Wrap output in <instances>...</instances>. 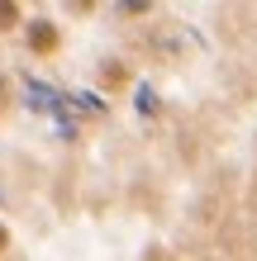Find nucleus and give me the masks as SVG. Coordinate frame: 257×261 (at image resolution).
Wrapping results in <instances>:
<instances>
[{"mask_svg":"<svg viewBox=\"0 0 257 261\" xmlns=\"http://www.w3.org/2000/svg\"><path fill=\"white\" fill-rule=\"evenodd\" d=\"M34 43H38V48H53V43H57V34H53V29H38V34H34Z\"/></svg>","mask_w":257,"mask_h":261,"instance_id":"obj_1","label":"nucleus"},{"mask_svg":"<svg viewBox=\"0 0 257 261\" xmlns=\"http://www.w3.org/2000/svg\"><path fill=\"white\" fill-rule=\"evenodd\" d=\"M0 247H5V228H0Z\"/></svg>","mask_w":257,"mask_h":261,"instance_id":"obj_2","label":"nucleus"}]
</instances>
